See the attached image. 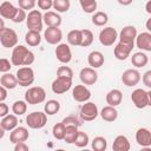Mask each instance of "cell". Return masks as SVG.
Instances as JSON below:
<instances>
[{"mask_svg":"<svg viewBox=\"0 0 151 151\" xmlns=\"http://www.w3.org/2000/svg\"><path fill=\"white\" fill-rule=\"evenodd\" d=\"M35 60L34 53L24 45H17L13 47L11 63L14 66H31Z\"/></svg>","mask_w":151,"mask_h":151,"instance_id":"obj_1","label":"cell"},{"mask_svg":"<svg viewBox=\"0 0 151 151\" xmlns=\"http://www.w3.org/2000/svg\"><path fill=\"white\" fill-rule=\"evenodd\" d=\"M131 101L137 109H145L151 105V91H145L144 88H136L131 93Z\"/></svg>","mask_w":151,"mask_h":151,"instance_id":"obj_2","label":"cell"},{"mask_svg":"<svg viewBox=\"0 0 151 151\" xmlns=\"http://www.w3.org/2000/svg\"><path fill=\"white\" fill-rule=\"evenodd\" d=\"M46 99V92L41 86L29 87L25 92V101L29 105H37L44 103Z\"/></svg>","mask_w":151,"mask_h":151,"instance_id":"obj_3","label":"cell"},{"mask_svg":"<svg viewBox=\"0 0 151 151\" xmlns=\"http://www.w3.org/2000/svg\"><path fill=\"white\" fill-rule=\"evenodd\" d=\"M47 123V114L41 111H34L27 114L26 117V124L29 129L39 130L42 129Z\"/></svg>","mask_w":151,"mask_h":151,"instance_id":"obj_4","label":"cell"},{"mask_svg":"<svg viewBox=\"0 0 151 151\" xmlns=\"http://www.w3.org/2000/svg\"><path fill=\"white\" fill-rule=\"evenodd\" d=\"M26 25H27V28L28 29L41 32L42 31V26H44L42 13L39 9H32V11H29L28 14H27V17H26Z\"/></svg>","mask_w":151,"mask_h":151,"instance_id":"obj_5","label":"cell"},{"mask_svg":"<svg viewBox=\"0 0 151 151\" xmlns=\"http://www.w3.org/2000/svg\"><path fill=\"white\" fill-rule=\"evenodd\" d=\"M18 34L13 28H8V27H4L0 31V44L5 47V48H12L14 46L18 45Z\"/></svg>","mask_w":151,"mask_h":151,"instance_id":"obj_6","label":"cell"},{"mask_svg":"<svg viewBox=\"0 0 151 151\" xmlns=\"http://www.w3.org/2000/svg\"><path fill=\"white\" fill-rule=\"evenodd\" d=\"M17 80H18V85L26 87L33 84L34 81V71L32 67L29 66H22L20 68H18L17 73H15Z\"/></svg>","mask_w":151,"mask_h":151,"instance_id":"obj_7","label":"cell"},{"mask_svg":"<svg viewBox=\"0 0 151 151\" xmlns=\"http://www.w3.org/2000/svg\"><path fill=\"white\" fill-rule=\"evenodd\" d=\"M98 114H99L98 106L94 103L88 101V100L81 105L80 111H79V116L83 122H92L98 117Z\"/></svg>","mask_w":151,"mask_h":151,"instance_id":"obj_8","label":"cell"},{"mask_svg":"<svg viewBox=\"0 0 151 151\" xmlns=\"http://www.w3.org/2000/svg\"><path fill=\"white\" fill-rule=\"evenodd\" d=\"M118 39V32L113 27H105L99 33V42L103 46H112Z\"/></svg>","mask_w":151,"mask_h":151,"instance_id":"obj_9","label":"cell"},{"mask_svg":"<svg viewBox=\"0 0 151 151\" xmlns=\"http://www.w3.org/2000/svg\"><path fill=\"white\" fill-rule=\"evenodd\" d=\"M72 87V79L65 77H57L51 85V90L55 94H63Z\"/></svg>","mask_w":151,"mask_h":151,"instance_id":"obj_10","label":"cell"},{"mask_svg":"<svg viewBox=\"0 0 151 151\" xmlns=\"http://www.w3.org/2000/svg\"><path fill=\"white\" fill-rule=\"evenodd\" d=\"M140 73L137 68H127L122 74V83L127 87H132L140 81Z\"/></svg>","mask_w":151,"mask_h":151,"instance_id":"obj_11","label":"cell"},{"mask_svg":"<svg viewBox=\"0 0 151 151\" xmlns=\"http://www.w3.org/2000/svg\"><path fill=\"white\" fill-rule=\"evenodd\" d=\"M54 53H55L57 59L61 64H68L72 60V52H71V48H70L68 44L59 42L55 47Z\"/></svg>","mask_w":151,"mask_h":151,"instance_id":"obj_12","label":"cell"},{"mask_svg":"<svg viewBox=\"0 0 151 151\" xmlns=\"http://www.w3.org/2000/svg\"><path fill=\"white\" fill-rule=\"evenodd\" d=\"M133 47H134V44H127V42L119 41L116 45L114 50H113L116 59H118V60H126L127 57H130Z\"/></svg>","mask_w":151,"mask_h":151,"instance_id":"obj_13","label":"cell"},{"mask_svg":"<svg viewBox=\"0 0 151 151\" xmlns=\"http://www.w3.org/2000/svg\"><path fill=\"white\" fill-rule=\"evenodd\" d=\"M79 78L84 85H94L98 80V73H97L96 68L84 67L79 72Z\"/></svg>","mask_w":151,"mask_h":151,"instance_id":"obj_14","label":"cell"},{"mask_svg":"<svg viewBox=\"0 0 151 151\" xmlns=\"http://www.w3.org/2000/svg\"><path fill=\"white\" fill-rule=\"evenodd\" d=\"M44 38L50 45H58L63 39V32L59 27H47L44 32Z\"/></svg>","mask_w":151,"mask_h":151,"instance_id":"obj_15","label":"cell"},{"mask_svg":"<svg viewBox=\"0 0 151 151\" xmlns=\"http://www.w3.org/2000/svg\"><path fill=\"white\" fill-rule=\"evenodd\" d=\"M137 28L132 25H127L125 27L122 28L118 38H119V41L122 42H127V44H134V39L137 37Z\"/></svg>","mask_w":151,"mask_h":151,"instance_id":"obj_16","label":"cell"},{"mask_svg":"<svg viewBox=\"0 0 151 151\" xmlns=\"http://www.w3.org/2000/svg\"><path fill=\"white\" fill-rule=\"evenodd\" d=\"M72 97L78 103H85L91 98V91L86 85H76L72 90Z\"/></svg>","mask_w":151,"mask_h":151,"instance_id":"obj_17","label":"cell"},{"mask_svg":"<svg viewBox=\"0 0 151 151\" xmlns=\"http://www.w3.org/2000/svg\"><path fill=\"white\" fill-rule=\"evenodd\" d=\"M136 46L145 52H151V33L150 32H142L137 34L136 39Z\"/></svg>","mask_w":151,"mask_h":151,"instance_id":"obj_18","label":"cell"},{"mask_svg":"<svg viewBox=\"0 0 151 151\" xmlns=\"http://www.w3.org/2000/svg\"><path fill=\"white\" fill-rule=\"evenodd\" d=\"M29 137L28 130L24 126H17L14 127L9 133V142L13 144H17L19 142H26Z\"/></svg>","mask_w":151,"mask_h":151,"instance_id":"obj_19","label":"cell"},{"mask_svg":"<svg viewBox=\"0 0 151 151\" xmlns=\"http://www.w3.org/2000/svg\"><path fill=\"white\" fill-rule=\"evenodd\" d=\"M42 21L47 27H59L61 25L63 19L58 12L46 11L45 14H42Z\"/></svg>","mask_w":151,"mask_h":151,"instance_id":"obj_20","label":"cell"},{"mask_svg":"<svg viewBox=\"0 0 151 151\" xmlns=\"http://www.w3.org/2000/svg\"><path fill=\"white\" fill-rule=\"evenodd\" d=\"M136 142L142 147L151 146V132L146 127H140L136 132Z\"/></svg>","mask_w":151,"mask_h":151,"instance_id":"obj_21","label":"cell"},{"mask_svg":"<svg viewBox=\"0 0 151 151\" xmlns=\"http://www.w3.org/2000/svg\"><path fill=\"white\" fill-rule=\"evenodd\" d=\"M104 54L100 51H92L88 55H87V63L90 65V67L92 68H99L104 65Z\"/></svg>","mask_w":151,"mask_h":151,"instance_id":"obj_22","label":"cell"},{"mask_svg":"<svg viewBox=\"0 0 151 151\" xmlns=\"http://www.w3.org/2000/svg\"><path fill=\"white\" fill-rule=\"evenodd\" d=\"M17 9L18 8L12 2L4 1V2L0 4V17L2 19H9V20H12L13 17H14V14H15V12H17Z\"/></svg>","mask_w":151,"mask_h":151,"instance_id":"obj_23","label":"cell"},{"mask_svg":"<svg viewBox=\"0 0 151 151\" xmlns=\"http://www.w3.org/2000/svg\"><path fill=\"white\" fill-rule=\"evenodd\" d=\"M131 147L130 142L127 139L126 136L124 134H119L114 138L113 144H112V150L113 151H129Z\"/></svg>","mask_w":151,"mask_h":151,"instance_id":"obj_24","label":"cell"},{"mask_svg":"<svg viewBox=\"0 0 151 151\" xmlns=\"http://www.w3.org/2000/svg\"><path fill=\"white\" fill-rule=\"evenodd\" d=\"M0 85L4 86L7 90H13L18 86V80L15 74H12L11 72H6L0 77Z\"/></svg>","mask_w":151,"mask_h":151,"instance_id":"obj_25","label":"cell"},{"mask_svg":"<svg viewBox=\"0 0 151 151\" xmlns=\"http://www.w3.org/2000/svg\"><path fill=\"white\" fill-rule=\"evenodd\" d=\"M105 99H106V103L110 106H114L116 107V106H118L122 103V100H123V93H122L120 90L113 88V90H111V91L107 92Z\"/></svg>","mask_w":151,"mask_h":151,"instance_id":"obj_26","label":"cell"},{"mask_svg":"<svg viewBox=\"0 0 151 151\" xmlns=\"http://www.w3.org/2000/svg\"><path fill=\"white\" fill-rule=\"evenodd\" d=\"M99 114H100V117H101L103 120L109 122V123L114 122L118 118V111H117V109L114 106H110V105L104 106L101 109V111L99 112Z\"/></svg>","mask_w":151,"mask_h":151,"instance_id":"obj_27","label":"cell"},{"mask_svg":"<svg viewBox=\"0 0 151 151\" xmlns=\"http://www.w3.org/2000/svg\"><path fill=\"white\" fill-rule=\"evenodd\" d=\"M147 63H149V57L144 52H136L131 57V64L137 68L146 66Z\"/></svg>","mask_w":151,"mask_h":151,"instance_id":"obj_28","label":"cell"},{"mask_svg":"<svg viewBox=\"0 0 151 151\" xmlns=\"http://www.w3.org/2000/svg\"><path fill=\"white\" fill-rule=\"evenodd\" d=\"M25 41H26V44H27L28 46H31V47H35V46L40 45V42H41L40 32L28 29V32L25 34Z\"/></svg>","mask_w":151,"mask_h":151,"instance_id":"obj_29","label":"cell"},{"mask_svg":"<svg viewBox=\"0 0 151 151\" xmlns=\"http://www.w3.org/2000/svg\"><path fill=\"white\" fill-rule=\"evenodd\" d=\"M1 125H2V127L6 130V131H12L14 127H17L18 126V117L13 113V114H6L5 117H2V119H1Z\"/></svg>","mask_w":151,"mask_h":151,"instance_id":"obj_30","label":"cell"},{"mask_svg":"<svg viewBox=\"0 0 151 151\" xmlns=\"http://www.w3.org/2000/svg\"><path fill=\"white\" fill-rule=\"evenodd\" d=\"M78 126L76 125H65V134H64V139L67 144H73L77 134H78Z\"/></svg>","mask_w":151,"mask_h":151,"instance_id":"obj_31","label":"cell"},{"mask_svg":"<svg viewBox=\"0 0 151 151\" xmlns=\"http://www.w3.org/2000/svg\"><path fill=\"white\" fill-rule=\"evenodd\" d=\"M59 110H60V103L55 99H50L44 105V112L47 116H53V114L58 113Z\"/></svg>","mask_w":151,"mask_h":151,"instance_id":"obj_32","label":"cell"},{"mask_svg":"<svg viewBox=\"0 0 151 151\" xmlns=\"http://www.w3.org/2000/svg\"><path fill=\"white\" fill-rule=\"evenodd\" d=\"M67 42L72 46H80L81 42V31L72 29L67 33Z\"/></svg>","mask_w":151,"mask_h":151,"instance_id":"obj_33","label":"cell"},{"mask_svg":"<svg viewBox=\"0 0 151 151\" xmlns=\"http://www.w3.org/2000/svg\"><path fill=\"white\" fill-rule=\"evenodd\" d=\"M91 146L94 151H105L107 147V140L101 136H97L91 142Z\"/></svg>","mask_w":151,"mask_h":151,"instance_id":"obj_34","label":"cell"},{"mask_svg":"<svg viewBox=\"0 0 151 151\" xmlns=\"http://www.w3.org/2000/svg\"><path fill=\"white\" fill-rule=\"evenodd\" d=\"M109 21V17L105 12H96L93 15H92V24L96 25V26H105Z\"/></svg>","mask_w":151,"mask_h":151,"instance_id":"obj_35","label":"cell"},{"mask_svg":"<svg viewBox=\"0 0 151 151\" xmlns=\"http://www.w3.org/2000/svg\"><path fill=\"white\" fill-rule=\"evenodd\" d=\"M27 111V103L25 100H17L12 105V112L15 116H22Z\"/></svg>","mask_w":151,"mask_h":151,"instance_id":"obj_36","label":"cell"},{"mask_svg":"<svg viewBox=\"0 0 151 151\" xmlns=\"http://www.w3.org/2000/svg\"><path fill=\"white\" fill-rule=\"evenodd\" d=\"M79 4L85 13H94L97 9V0H79Z\"/></svg>","mask_w":151,"mask_h":151,"instance_id":"obj_37","label":"cell"},{"mask_svg":"<svg viewBox=\"0 0 151 151\" xmlns=\"http://www.w3.org/2000/svg\"><path fill=\"white\" fill-rule=\"evenodd\" d=\"M58 13H65L70 9L71 2L70 0H53V6H52Z\"/></svg>","mask_w":151,"mask_h":151,"instance_id":"obj_38","label":"cell"},{"mask_svg":"<svg viewBox=\"0 0 151 151\" xmlns=\"http://www.w3.org/2000/svg\"><path fill=\"white\" fill-rule=\"evenodd\" d=\"M90 142V137L86 132L84 131H78V134L73 142V144H76V146L78 147H85Z\"/></svg>","mask_w":151,"mask_h":151,"instance_id":"obj_39","label":"cell"},{"mask_svg":"<svg viewBox=\"0 0 151 151\" xmlns=\"http://www.w3.org/2000/svg\"><path fill=\"white\" fill-rule=\"evenodd\" d=\"M81 31V42L80 46L81 47H87L93 42V33L90 29H80Z\"/></svg>","mask_w":151,"mask_h":151,"instance_id":"obj_40","label":"cell"},{"mask_svg":"<svg viewBox=\"0 0 151 151\" xmlns=\"http://www.w3.org/2000/svg\"><path fill=\"white\" fill-rule=\"evenodd\" d=\"M52 134L55 139L58 140H63L64 139V134H65V124L61 123H57L53 129H52Z\"/></svg>","mask_w":151,"mask_h":151,"instance_id":"obj_41","label":"cell"},{"mask_svg":"<svg viewBox=\"0 0 151 151\" xmlns=\"http://www.w3.org/2000/svg\"><path fill=\"white\" fill-rule=\"evenodd\" d=\"M63 123L65 125H76V126H81L83 125V120L80 118H78L77 116L74 114H71V116H67L63 119Z\"/></svg>","mask_w":151,"mask_h":151,"instance_id":"obj_42","label":"cell"},{"mask_svg":"<svg viewBox=\"0 0 151 151\" xmlns=\"http://www.w3.org/2000/svg\"><path fill=\"white\" fill-rule=\"evenodd\" d=\"M57 77H65V78H73V71L68 66H60L57 70Z\"/></svg>","mask_w":151,"mask_h":151,"instance_id":"obj_43","label":"cell"},{"mask_svg":"<svg viewBox=\"0 0 151 151\" xmlns=\"http://www.w3.org/2000/svg\"><path fill=\"white\" fill-rule=\"evenodd\" d=\"M26 17H27L26 11L19 7V8L17 9V12H15V14H14V17H13L12 21H13V22H15V24H19V22L25 21V20H26Z\"/></svg>","mask_w":151,"mask_h":151,"instance_id":"obj_44","label":"cell"},{"mask_svg":"<svg viewBox=\"0 0 151 151\" xmlns=\"http://www.w3.org/2000/svg\"><path fill=\"white\" fill-rule=\"evenodd\" d=\"M19 7L25 11H32L37 5V0H18Z\"/></svg>","mask_w":151,"mask_h":151,"instance_id":"obj_45","label":"cell"},{"mask_svg":"<svg viewBox=\"0 0 151 151\" xmlns=\"http://www.w3.org/2000/svg\"><path fill=\"white\" fill-rule=\"evenodd\" d=\"M12 68V63L6 58H0V72L6 73L9 72Z\"/></svg>","mask_w":151,"mask_h":151,"instance_id":"obj_46","label":"cell"},{"mask_svg":"<svg viewBox=\"0 0 151 151\" xmlns=\"http://www.w3.org/2000/svg\"><path fill=\"white\" fill-rule=\"evenodd\" d=\"M38 7L42 11H48L53 6V0H37Z\"/></svg>","mask_w":151,"mask_h":151,"instance_id":"obj_47","label":"cell"},{"mask_svg":"<svg viewBox=\"0 0 151 151\" xmlns=\"http://www.w3.org/2000/svg\"><path fill=\"white\" fill-rule=\"evenodd\" d=\"M140 79H142L143 84H144L147 88H151V71H146V72L143 74V77H142Z\"/></svg>","mask_w":151,"mask_h":151,"instance_id":"obj_48","label":"cell"},{"mask_svg":"<svg viewBox=\"0 0 151 151\" xmlns=\"http://www.w3.org/2000/svg\"><path fill=\"white\" fill-rule=\"evenodd\" d=\"M28 150H29V146L25 142H19L14 144V151H28Z\"/></svg>","mask_w":151,"mask_h":151,"instance_id":"obj_49","label":"cell"},{"mask_svg":"<svg viewBox=\"0 0 151 151\" xmlns=\"http://www.w3.org/2000/svg\"><path fill=\"white\" fill-rule=\"evenodd\" d=\"M8 111H9V107L7 104H5L4 101H0V118L5 117L6 114H8Z\"/></svg>","mask_w":151,"mask_h":151,"instance_id":"obj_50","label":"cell"},{"mask_svg":"<svg viewBox=\"0 0 151 151\" xmlns=\"http://www.w3.org/2000/svg\"><path fill=\"white\" fill-rule=\"evenodd\" d=\"M6 98H7V88L0 85V101H5Z\"/></svg>","mask_w":151,"mask_h":151,"instance_id":"obj_51","label":"cell"},{"mask_svg":"<svg viewBox=\"0 0 151 151\" xmlns=\"http://www.w3.org/2000/svg\"><path fill=\"white\" fill-rule=\"evenodd\" d=\"M117 1H118V4L122 5V6H129V5L132 4L133 0H117Z\"/></svg>","mask_w":151,"mask_h":151,"instance_id":"obj_52","label":"cell"},{"mask_svg":"<svg viewBox=\"0 0 151 151\" xmlns=\"http://www.w3.org/2000/svg\"><path fill=\"white\" fill-rule=\"evenodd\" d=\"M145 9H146V12H147L149 14H151V0H149V1L146 2V5H145Z\"/></svg>","mask_w":151,"mask_h":151,"instance_id":"obj_53","label":"cell"},{"mask_svg":"<svg viewBox=\"0 0 151 151\" xmlns=\"http://www.w3.org/2000/svg\"><path fill=\"white\" fill-rule=\"evenodd\" d=\"M5 132H6V130L2 127V125H1V123H0V139H2V138H4Z\"/></svg>","mask_w":151,"mask_h":151,"instance_id":"obj_54","label":"cell"},{"mask_svg":"<svg viewBox=\"0 0 151 151\" xmlns=\"http://www.w3.org/2000/svg\"><path fill=\"white\" fill-rule=\"evenodd\" d=\"M146 29L147 32H151V18H149L146 21Z\"/></svg>","mask_w":151,"mask_h":151,"instance_id":"obj_55","label":"cell"},{"mask_svg":"<svg viewBox=\"0 0 151 151\" xmlns=\"http://www.w3.org/2000/svg\"><path fill=\"white\" fill-rule=\"evenodd\" d=\"M4 27H5V21H4V19L0 17V31H1Z\"/></svg>","mask_w":151,"mask_h":151,"instance_id":"obj_56","label":"cell"}]
</instances>
